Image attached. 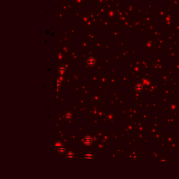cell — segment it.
<instances>
[{"mask_svg": "<svg viewBox=\"0 0 179 179\" xmlns=\"http://www.w3.org/2000/svg\"><path fill=\"white\" fill-rule=\"evenodd\" d=\"M64 119L65 120L69 121V120H71L72 119V118H73V114H72V113H71V112H69V111L66 112V113L64 114Z\"/></svg>", "mask_w": 179, "mask_h": 179, "instance_id": "5", "label": "cell"}, {"mask_svg": "<svg viewBox=\"0 0 179 179\" xmlns=\"http://www.w3.org/2000/svg\"><path fill=\"white\" fill-rule=\"evenodd\" d=\"M54 146H55L56 148H58V147H60V146H62L63 144H62V142H60V141H56V142L55 143Z\"/></svg>", "mask_w": 179, "mask_h": 179, "instance_id": "8", "label": "cell"}, {"mask_svg": "<svg viewBox=\"0 0 179 179\" xmlns=\"http://www.w3.org/2000/svg\"><path fill=\"white\" fill-rule=\"evenodd\" d=\"M57 88H60V85H61V81H58V82H57Z\"/></svg>", "mask_w": 179, "mask_h": 179, "instance_id": "9", "label": "cell"}, {"mask_svg": "<svg viewBox=\"0 0 179 179\" xmlns=\"http://www.w3.org/2000/svg\"><path fill=\"white\" fill-rule=\"evenodd\" d=\"M134 89L136 92H141L143 90V85L141 83H136L135 85H134Z\"/></svg>", "mask_w": 179, "mask_h": 179, "instance_id": "2", "label": "cell"}, {"mask_svg": "<svg viewBox=\"0 0 179 179\" xmlns=\"http://www.w3.org/2000/svg\"><path fill=\"white\" fill-rule=\"evenodd\" d=\"M57 151H58L60 154L62 155V154H64V153H65V152H66V148H65L64 147H63V146H60V147L57 148Z\"/></svg>", "mask_w": 179, "mask_h": 179, "instance_id": "7", "label": "cell"}, {"mask_svg": "<svg viewBox=\"0 0 179 179\" xmlns=\"http://www.w3.org/2000/svg\"><path fill=\"white\" fill-rule=\"evenodd\" d=\"M66 157H67V158H68V159H69V160L74 159L75 157L74 152L73 151L69 150V151H68V152H67V154H66Z\"/></svg>", "mask_w": 179, "mask_h": 179, "instance_id": "6", "label": "cell"}, {"mask_svg": "<svg viewBox=\"0 0 179 179\" xmlns=\"http://www.w3.org/2000/svg\"><path fill=\"white\" fill-rule=\"evenodd\" d=\"M95 63H96V60H95V59L94 58L90 57L87 60V64L90 67H94V64H95Z\"/></svg>", "mask_w": 179, "mask_h": 179, "instance_id": "4", "label": "cell"}, {"mask_svg": "<svg viewBox=\"0 0 179 179\" xmlns=\"http://www.w3.org/2000/svg\"><path fill=\"white\" fill-rule=\"evenodd\" d=\"M83 143L86 145V146H90L92 143V137L88 135V136H85L83 139Z\"/></svg>", "mask_w": 179, "mask_h": 179, "instance_id": "1", "label": "cell"}, {"mask_svg": "<svg viewBox=\"0 0 179 179\" xmlns=\"http://www.w3.org/2000/svg\"><path fill=\"white\" fill-rule=\"evenodd\" d=\"M84 158L85 160H92L93 158H94V155L92 152H87L85 153L84 155Z\"/></svg>", "mask_w": 179, "mask_h": 179, "instance_id": "3", "label": "cell"}]
</instances>
